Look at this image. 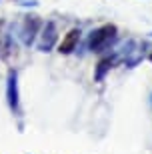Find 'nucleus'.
I'll return each instance as SVG.
<instances>
[{
    "mask_svg": "<svg viewBox=\"0 0 152 154\" xmlns=\"http://www.w3.org/2000/svg\"><path fill=\"white\" fill-rule=\"evenodd\" d=\"M44 22L40 20V16L36 14H28V16H24L22 24H20V40H22L24 46H32L38 32L42 30Z\"/></svg>",
    "mask_w": 152,
    "mask_h": 154,
    "instance_id": "f03ea898",
    "label": "nucleus"
},
{
    "mask_svg": "<svg viewBox=\"0 0 152 154\" xmlns=\"http://www.w3.org/2000/svg\"><path fill=\"white\" fill-rule=\"evenodd\" d=\"M58 40V32H56V22L54 20H48V22L42 26V30H40V42H38V48L40 52H50L52 48H54V44H56Z\"/></svg>",
    "mask_w": 152,
    "mask_h": 154,
    "instance_id": "7ed1b4c3",
    "label": "nucleus"
},
{
    "mask_svg": "<svg viewBox=\"0 0 152 154\" xmlns=\"http://www.w3.org/2000/svg\"><path fill=\"white\" fill-rule=\"evenodd\" d=\"M6 102H8L12 112L18 110L20 92H18V72L16 70H10V72H8V78H6Z\"/></svg>",
    "mask_w": 152,
    "mask_h": 154,
    "instance_id": "20e7f679",
    "label": "nucleus"
},
{
    "mask_svg": "<svg viewBox=\"0 0 152 154\" xmlns=\"http://www.w3.org/2000/svg\"><path fill=\"white\" fill-rule=\"evenodd\" d=\"M110 68H112V58H102L94 68V80L96 82H102L104 76L110 72Z\"/></svg>",
    "mask_w": 152,
    "mask_h": 154,
    "instance_id": "423d86ee",
    "label": "nucleus"
},
{
    "mask_svg": "<svg viewBox=\"0 0 152 154\" xmlns=\"http://www.w3.org/2000/svg\"><path fill=\"white\" fill-rule=\"evenodd\" d=\"M132 52H134V40H126V42L118 48L116 56H118V58H128Z\"/></svg>",
    "mask_w": 152,
    "mask_h": 154,
    "instance_id": "0eeeda50",
    "label": "nucleus"
},
{
    "mask_svg": "<svg viewBox=\"0 0 152 154\" xmlns=\"http://www.w3.org/2000/svg\"><path fill=\"white\" fill-rule=\"evenodd\" d=\"M116 36H118V28H116L114 24H104V26H100V28L92 30L90 38H88V50L100 54V52H104L106 48L112 46V42L116 40Z\"/></svg>",
    "mask_w": 152,
    "mask_h": 154,
    "instance_id": "f257e3e1",
    "label": "nucleus"
},
{
    "mask_svg": "<svg viewBox=\"0 0 152 154\" xmlns=\"http://www.w3.org/2000/svg\"><path fill=\"white\" fill-rule=\"evenodd\" d=\"M150 62H152V54H150Z\"/></svg>",
    "mask_w": 152,
    "mask_h": 154,
    "instance_id": "1a4fd4ad",
    "label": "nucleus"
},
{
    "mask_svg": "<svg viewBox=\"0 0 152 154\" xmlns=\"http://www.w3.org/2000/svg\"><path fill=\"white\" fill-rule=\"evenodd\" d=\"M20 4L22 6H36L38 2H36V0H26V2H20Z\"/></svg>",
    "mask_w": 152,
    "mask_h": 154,
    "instance_id": "6e6552de",
    "label": "nucleus"
},
{
    "mask_svg": "<svg viewBox=\"0 0 152 154\" xmlns=\"http://www.w3.org/2000/svg\"><path fill=\"white\" fill-rule=\"evenodd\" d=\"M80 34H82V32H80L78 28H72L66 36H64V38H62L60 46H58V52H60V54H72V52L78 48Z\"/></svg>",
    "mask_w": 152,
    "mask_h": 154,
    "instance_id": "39448f33",
    "label": "nucleus"
}]
</instances>
